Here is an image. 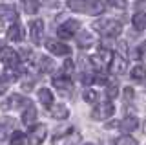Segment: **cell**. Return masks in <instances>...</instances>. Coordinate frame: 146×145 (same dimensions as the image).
Instances as JSON below:
<instances>
[{
    "label": "cell",
    "mask_w": 146,
    "mask_h": 145,
    "mask_svg": "<svg viewBox=\"0 0 146 145\" xmlns=\"http://www.w3.org/2000/svg\"><path fill=\"white\" fill-rule=\"evenodd\" d=\"M22 9L27 15H35L40 9V4H38V0H22Z\"/></svg>",
    "instance_id": "d6986e66"
},
{
    "label": "cell",
    "mask_w": 146,
    "mask_h": 145,
    "mask_svg": "<svg viewBox=\"0 0 146 145\" xmlns=\"http://www.w3.org/2000/svg\"><path fill=\"white\" fill-rule=\"evenodd\" d=\"M115 145H137V140H133L131 136H122L115 142Z\"/></svg>",
    "instance_id": "4316f807"
},
{
    "label": "cell",
    "mask_w": 146,
    "mask_h": 145,
    "mask_svg": "<svg viewBox=\"0 0 146 145\" xmlns=\"http://www.w3.org/2000/svg\"><path fill=\"white\" fill-rule=\"evenodd\" d=\"M35 119H36V108L33 105V101L29 99V103L24 107V112H22V121H24L26 125H31Z\"/></svg>",
    "instance_id": "4fadbf2b"
},
{
    "label": "cell",
    "mask_w": 146,
    "mask_h": 145,
    "mask_svg": "<svg viewBox=\"0 0 146 145\" xmlns=\"http://www.w3.org/2000/svg\"><path fill=\"white\" fill-rule=\"evenodd\" d=\"M117 94H119V85L110 81L108 87H106V96L110 97V101H111V99H115V97H117Z\"/></svg>",
    "instance_id": "484cf974"
},
{
    "label": "cell",
    "mask_w": 146,
    "mask_h": 145,
    "mask_svg": "<svg viewBox=\"0 0 146 145\" xmlns=\"http://www.w3.org/2000/svg\"><path fill=\"white\" fill-rule=\"evenodd\" d=\"M110 68H111L113 74H124L126 68H128V57H122L121 53H113V59H111V64H110Z\"/></svg>",
    "instance_id": "8fae6325"
},
{
    "label": "cell",
    "mask_w": 146,
    "mask_h": 145,
    "mask_svg": "<svg viewBox=\"0 0 146 145\" xmlns=\"http://www.w3.org/2000/svg\"><path fill=\"white\" fill-rule=\"evenodd\" d=\"M53 68H55V62L49 57H46V55L40 57V72H44V74H51Z\"/></svg>",
    "instance_id": "603a6c76"
},
{
    "label": "cell",
    "mask_w": 146,
    "mask_h": 145,
    "mask_svg": "<svg viewBox=\"0 0 146 145\" xmlns=\"http://www.w3.org/2000/svg\"><path fill=\"white\" fill-rule=\"evenodd\" d=\"M68 6H70L71 11L88 13V15H100L104 11L102 0H70Z\"/></svg>",
    "instance_id": "6da1fadb"
},
{
    "label": "cell",
    "mask_w": 146,
    "mask_h": 145,
    "mask_svg": "<svg viewBox=\"0 0 146 145\" xmlns=\"http://www.w3.org/2000/svg\"><path fill=\"white\" fill-rule=\"evenodd\" d=\"M46 134H48V130H46L44 125H33L29 127V134H27V143L29 145H40L46 140Z\"/></svg>",
    "instance_id": "8992f818"
},
{
    "label": "cell",
    "mask_w": 146,
    "mask_h": 145,
    "mask_svg": "<svg viewBox=\"0 0 146 145\" xmlns=\"http://www.w3.org/2000/svg\"><path fill=\"white\" fill-rule=\"evenodd\" d=\"M38 99H40V103H42V107H46V108L53 107V94H51V90L40 88L38 90Z\"/></svg>",
    "instance_id": "e0dca14e"
},
{
    "label": "cell",
    "mask_w": 146,
    "mask_h": 145,
    "mask_svg": "<svg viewBox=\"0 0 146 145\" xmlns=\"http://www.w3.org/2000/svg\"><path fill=\"white\" fill-rule=\"evenodd\" d=\"M73 68H75V64H73V61H71V59H68V61L64 62V70H62V74H66V75H70V77H71V74H73Z\"/></svg>",
    "instance_id": "4dcf8cb0"
},
{
    "label": "cell",
    "mask_w": 146,
    "mask_h": 145,
    "mask_svg": "<svg viewBox=\"0 0 146 145\" xmlns=\"http://www.w3.org/2000/svg\"><path fill=\"white\" fill-rule=\"evenodd\" d=\"M113 110H115V108H113V103L111 101H102V103H99V105L91 110V117L97 119V121L108 119V117H111Z\"/></svg>",
    "instance_id": "5b68a950"
},
{
    "label": "cell",
    "mask_w": 146,
    "mask_h": 145,
    "mask_svg": "<svg viewBox=\"0 0 146 145\" xmlns=\"http://www.w3.org/2000/svg\"><path fill=\"white\" fill-rule=\"evenodd\" d=\"M27 103H29L27 97H22V96L13 94V96H9L6 101L2 103V108H4V110H9V108H20V107H26Z\"/></svg>",
    "instance_id": "7c38bea8"
},
{
    "label": "cell",
    "mask_w": 146,
    "mask_h": 145,
    "mask_svg": "<svg viewBox=\"0 0 146 145\" xmlns=\"http://www.w3.org/2000/svg\"><path fill=\"white\" fill-rule=\"evenodd\" d=\"M84 145H93V143H84Z\"/></svg>",
    "instance_id": "e575fe53"
},
{
    "label": "cell",
    "mask_w": 146,
    "mask_h": 145,
    "mask_svg": "<svg viewBox=\"0 0 146 145\" xmlns=\"http://www.w3.org/2000/svg\"><path fill=\"white\" fill-rule=\"evenodd\" d=\"M144 129H146V119H144Z\"/></svg>",
    "instance_id": "836d02e7"
},
{
    "label": "cell",
    "mask_w": 146,
    "mask_h": 145,
    "mask_svg": "<svg viewBox=\"0 0 146 145\" xmlns=\"http://www.w3.org/2000/svg\"><path fill=\"white\" fill-rule=\"evenodd\" d=\"M117 53H121L122 57H128V44L124 40H121V42L117 44Z\"/></svg>",
    "instance_id": "1f68e13d"
},
{
    "label": "cell",
    "mask_w": 146,
    "mask_h": 145,
    "mask_svg": "<svg viewBox=\"0 0 146 145\" xmlns=\"http://www.w3.org/2000/svg\"><path fill=\"white\" fill-rule=\"evenodd\" d=\"M93 28L99 31L102 37H108V39H115L122 33V26L121 22L113 20V19H102V20H97L93 24Z\"/></svg>",
    "instance_id": "7a4b0ae2"
},
{
    "label": "cell",
    "mask_w": 146,
    "mask_h": 145,
    "mask_svg": "<svg viewBox=\"0 0 146 145\" xmlns=\"http://www.w3.org/2000/svg\"><path fill=\"white\" fill-rule=\"evenodd\" d=\"M2 62L6 68H13V70H17V66L20 64V57H18V53L15 50L4 46L2 48Z\"/></svg>",
    "instance_id": "ba28073f"
},
{
    "label": "cell",
    "mask_w": 146,
    "mask_h": 145,
    "mask_svg": "<svg viewBox=\"0 0 146 145\" xmlns=\"http://www.w3.org/2000/svg\"><path fill=\"white\" fill-rule=\"evenodd\" d=\"M124 99L126 101H131V99H133V90H131V87L124 88Z\"/></svg>",
    "instance_id": "d6a6232c"
},
{
    "label": "cell",
    "mask_w": 146,
    "mask_h": 145,
    "mask_svg": "<svg viewBox=\"0 0 146 145\" xmlns=\"http://www.w3.org/2000/svg\"><path fill=\"white\" fill-rule=\"evenodd\" d=\"M79 28H80V22L79 20H66L64 24L58 26L57 33H58V37H60V39H71L73 35L79 31Z\"/></svg>",
    "instance_id": "52a82bcc"
},
{
    "label": "cell",
    "mask_w": 146,
    "mask_h": 145,
    "mask_svg": "<svg viewBox=\"0 0 146 145\" xmlns=\"http://www.w3.org/2000/svg\"><path fill=\"white\" fill-rule=\"evenodd\" d=\"M0 13H2V20L6 22V24H7V22H11V24H17L18 15H17V11L13 9V7H9V6H2Z\"/></svg>",
    "instance_id": "2e32d148"
},
{
    "label": "cell",
    "mask_w": 146,
    "mask_h": 145,
    "mask_svg": "<svg viewBox=\"0 0 146 145\" xmlns=\"http://www.w3.org/2000/svg\"><path fill=\"white\" fill-rule=\"evenodd\" d=\"M91 44H93V35L88 33V31H80L79 35H77V46L82 48V50H86V48H90Z\"/></svg>",
    "instance_id": "9a60e30c"
},
{
    "label": "cell",
    "mask_w": 146,
    "mask_h": 145,
    "mask_svg": "<svg viewBox=\"0 0 146 145\" xmlns=\"http://www.w3.org/2000/svg\"><path fill=\"white\" fill-rule=\"evenodd\" d=\"M53 87L58 90L60 94H64V96H70V94L73 92V83H71V77L66 74H58L53 77Z\"/></svg>",
    "instance_id": "277c9868"
},
{
    "label": "cell",
    "mask_w": 146,
    "mask_h": 145,
    "mask_svg": "<svg viewBox=\"0 0 146 145\" xmlns=\"http://www.w3.org/2000/svg\"><path fill=\"white\" fill-rule=\"evenodd\" d=\"M22 28L18 24H11L9 26V30H7V39L9 40H13V42H18V40H22Z\"/></svg>",
    "instance_id": "ffe728a7"
},
{
    "label": "cell",
    "mask_w": 146,
    "mask_h": 145,
    "mask_svg": "<svg viewBox=\"0 0 146 145\" xmlns=\"http://www.w3.org/2000/svg\"><path fill=\"white\" fill-rule=\"evenodd\" d=\"M137 127H139V119H137L135 116H126L124 119L119 123V129H121L122 132H133Z\"/></svg>",
    "instance_id": "5bb4252c"
},
{
    "label": "cell",
    "mask_w": 146,
    "mask_h": 145,
    "mask_svg": "<svg viewBox=\"0 0 146 145\" xmlns=\"http://www.w3.org/2000/svg\"><path fill=\"white\" fill-rule=\"evenodd\" d=\"M131 22H133V28L135 30H139V31L146 30V13H143V11L135 13L133 19H131Z\"/></svg>",
    "instance_id": "44dd1931"
},
{
    "label": "cell",
    "mask_w": 146,
    "mask_h": 145,
    "mask_svg": "<svg viewBox=\"0 0 146 145\" xmlns=\"http://www.w3.org/2000/svg\"><path fill=\"white\" fill-rule=\"evenodd\" d=\"M82 97H84L86 103H97V101H99V92H95V90L88 88V90H84Z\"/></svg>",
    "instance_id": "d4e9b609"
},
{
    "label": "cell",
    "mask_w": 146,
    "mask_h": 145,
    "mask_svg": "<svg viewBox=\"0 0 146 145\" xmlns=\"http://www.w3.org/2000/svg\"><path fill=\"white\" fill-rule=\"evenodd\" d=\"M26 143H27L26 134L20 130H13V134L9 136V145H26Z\"/></svg>",
    "instance_id": "7402d4cb"
},
{
    "label": "cell",
    "mask_w": 146,
    "mask_h": 145,
    "mask_svg": "<svg viewBox=\"0 0 146 145\" xmlns=\"http://www.w3.org/2000/svg\"><path fill=\"white\" fill-rule=\"evenodd\" d=\"M29 39L33 44H42V39H44V22L42 20L29 22Z\"/></svg>",
    "instance_id": "9c48e42d"
},
{
    "label": "cell",
    "mask_w": 146,
    "mask_h": 145,
    "mask_svg": "<svg viewBox=\"0 0 146 145\" xmlns=\"http://www.w3.org/2000/svg\"><path fill=\"white\" fill-rule=\"evenodd\" d=\"M106 4H110L111 7H117V9H124L126 7V0H106Z\"/></svg>",
    "instance_id": "f1b7e54d"
},
{
    "label": "cell",
    "mask_w": 146,
    "mask_h": 145,
    "mask_svg": "<svg viewBox=\"0 0 146 145\" xmlns=\"http://www.w3.org/2000/svg\"><path fill=\"white\" fill-rule=\"evenodd\" d=\"M79 142H80V132L77 129H73V127H70V129L55 134L51 143L53 145H77Z\"/></svg>",
    "instance_id": "3957f363"
},
{
    "label": "cell",
    "mask_w": 146,
    "mask_h": 145,
    "mask_svg": "<svg viewBox=\"0 0 146 145\" xmlns=\"http://www.w3.org/2000/svg\"><path fill=\"white\" fill-rule=\"evenodd\" d=\"M80 81H82V85H86V87H90L91 83L95 81V77L91 74H88V72H82V75H80Z\"/></svg>",
    "instance_id": "f546056e"
},
{
    "label": "cell",
    "mask_w": 146,
    "mask_h": 145,
    "mask_svg": "<svg viewBox=\"0 0 146 145\" xmlns=\"http://www.w3.org/2000/svg\"><path fill=\"white\" fill-rule=\"evenodd\" d=\"M46 48H48V52H49V53H55V55H68V53L71 52L68 44L58 42L57 39H49V40H46Z\"/></svg>",
    "instance_id": "30bf717a"
},
{
    "label": "cell",
    "mask_w": 146,
    "mask_h": 145,
    "mask_svg": "<svg viewBox=\"0 0 146 145\" xmlns=\"http://www.w3.org/2000/svg\"><path fill=\"white\" fill-rule=\"evenodd\" d=\"M49 110H51V117H55V119H66V117L70 116L66 105H53Z\"/></svg>",
    "instance_id": "ac0fdd59"
},
{
    "label": "cell",
    "mask_w": 146,
    "mask_h": 145,
    "mask_svg": "<svg viewBox=\"0 0 146 145\" xmlns=\"http://www.w3.org/2000/svg\"><path fill=\"white\" fill-rule=\"evenodd\" d=\"M131 79H135V81H143V79H146V66L137 64V66L131 68Z\"/></svg>",
    "instance_id": "cb8c5ba5"
},
{
    "label": "cell",
    "mask_w": 146,
    "mask_h": 145,
    "mask_svg": "<svg viewBox=\"0 0 146 145\" xmlns=\"http://www.w3.org/2000/svg\"><path fill=\"white\" fill-rule=\"evenodd\" d=\"M133 57H135V59H144V57H146V40L133 52Z\"/></svg>",
    "instance_id": "83f0119b"
}]
</instances>
